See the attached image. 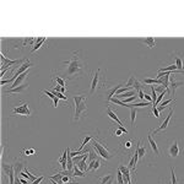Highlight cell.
Wrapping results in <instances>:
<instances>
[{"label":"cell","mask_w":184,"mask_h":184,"mask_svg":"<svg viewBox=\"0 0 184 184\" xmlns=\"http://www.w3.org/2000/svg\"><path fill=\"white\" fill-rule=\"evenodd\" d=\"M63 65H65L64 70H63V77L64 80H74L76 77H81L86 71V60L82 58L81 55V52L76 50V52H72L71 57L69 60H65L63 61Z\"/></svg>","instance_id":"cell-1"},{"label":"cell","mask_w":184,"mask_h":184,"mask_svg":"<svg viewBox=\"0 0 184 184\" xmlns=\"http://www.w3.org/2000/svg\"><path fill=\"white\" fill-rule=\"evenodd\" d=\"M75 102V113H74V121H79L80 118L82 117V114L87 112V106H86V96L84 94H75L74 96Z\"/></svg>","instance_id":"cell-2"},{"label":"cell","mask_w":184,"mask_h":184,"mask_svg":"<svg viewBox=\"0 0 184 184\" xmlns=\"http://www.w3.org/2000/svg\"><path fill=\"white\" fill-rule=\"evenodd\" d=\"M92 147L96 150V152H97L103 160L108 161V160L113 158L114 155H112L109 151H108V146L104 145V144H102V142H99V140H98L97 138H93V139H92Z\"/></svg>","instance_id":"cell-3"},{"label":"cell","mask_w":184,"mask_h":184,"mask_svg":"<svg viewBox=\"0 0 184 184\" xmlns=\"http://www.w3.org/2000/svg\"><path fill=\"white\" fill-rule=\"evenodd\" d=\"M180 152H182V151H180L178 140H173L172 144L169 145V148H168V155H169V157H172V158L178 157V156L180 155Z\"/></svg>","instance_id":"cell-4"},{"label":"cell","mask_w":184,"mask_h":184,"mask_svg":"<svg viewBox=\"0 0 184 184\" xmlns=\"http://www.w3.org/2000/svg\"><path fill=\"white\" fill-rule=\"evenodd\" d=\"M101 84V75H99V69H97L96 74L93 75V79L91 81V87H90V93H94L96 90L99 87Z\"/></svg>","instance_id":"cell-5"},{"label":"cell","mask_w":184,"mask_h":184,"mask_svg":"<svg viewBox=\"0 0 184 184\" xmlns=\"http://www.w3.org/2000/svg\"><path fill=\"white\" fill-rule=\"evenodd\" d=\"M12 112L15 114H21V115H26L28 117L31 115V111H30V107H28V103H22L20 107H15L12 109Z\"/></svg>","instance_id":"cell-6"},{"label":"cell","mask_w":184,"mask_h":184,"mask_svg":"<svg viewBox=\"0 0 184 184\" xmlns=\"http://www.w3.org/2000/svg\"><path fill=\"white\" fill-rule=\"evenodd\" d=\"M118 169L123 173L124 177V182H126V184H131V174H130V168L124 166V165H119Z\"/></svg>","instance_id":"cell-7"},{"label":"cell","mask_w":184,"mask_h":184,"mask_svg":"<svg viewBox=\"0 0 184 184\" xmlns=\"http://www.w3.org/2000/svg\"><path fill=\"white\" fill-rule=\"evenodd\" d=\"M173 111H174V107H172L171 109H169V113H168V115H167V118L162 121V124L157 128V129H155L153 130V133L155 134H157L158 131H162V130H165V129L168 126V124H169V120H171V117H172V114H173Z\"/></svg>","instance_id":"cell-8"},{"label":"cell","mask_w":184,"mask_h":184,"mask_svg":"<svg viewBox=\"0 0 184 184\" xmlns=\"http://www.w3.org/2000/svg\"><path fill=\"white\" fill-rule=\"evenodd\" d=\"M1 60H3V64H1V69L3 67H10V66H12V65H16V64H21L22 61H25V60H10L9 58H6L4 54L1 53Z\"/></svg>","instance_id":"cell-9"},{"label":"cell","mask_w":184,"mask_h":184,"mask_svg":"<svg viewBox=\"0 0 184 184\" xmlns=\"http://www.w3.org/2000/svg\"><path fill=\"white\" fill-rule=\"evenodd\" d=\"M12 166H13V171H15V175H16V177H18L20 174H21V172L26 168V167H25L26 165H25V162H23L22 160H17Z\"/></svg>","instance_id":"cell-10"},{"label":"cell","mask_w":184,"mask_h":184,"mask_svg":"<svg viewBox=\"0 0 184 184\" xmlns=\"http://www.w3.org/2000/svg\"><path fill=\"white\" fill-rule=\"evenodd\" d=\"M26 88H28V84H22V85H20L15 88H8V90L5 91L6 94H11V93H22Z\"/></svg>","instance_id":"cell-11"},{"label":"cell","mask_w":184,"mask_h":184,"mask_svg":"<svg viewBox=\"0 0 184 184\" xmlns=\"http://www.w3.org/2000/svg\"><path fill=\"white\" fill-rule=\"evenodd\" d=\"M28 75H30V71L28 70H27L26 72H23L22 75H20V76L15 80V81H13V82L11 84V86H10V88H15V87H17V86H20V85H22V82H23V80L27 77V76H28Z\"/></svg>","instance_id":"cell-12"},{"label":"cell","mask_w":184,"mask_h":184,"mask_svg":"<svg viewBox=\"0 0 184 184\" xmlns=\"http://www.w3.org/2000/svg\"><path fill=\"white\" fill-rule=\"evenodd\" d=\"M147 141H148V144H150V146H151V148H152V151L155 152V155H160V148H158V146H157V142H156L153 139H152V134L150 133L148 135H147Z\"/></svg>","instance_id":"cell-13"},{"label":"cell","mask_w":184,"mask_h":184,"mask_svg":"<svg viewBox=\"0 0 184 184\" xmlns=\"http://www.w3.org/2000/svg\"><path fill=\"white\" fill-rule=\"evenodd\" d=\"M184 85L182 81H177L175 79H171L169 80V88H171V93H172V96H174L175 94V91H177V88H178L179 86Z\"/></svg>","instance_id":"cell-14"},{"label":"cell","mask_w":184,"mask_h":184,"mask_svg":"<svg viewBox=\"0 0 184 184\" xmlns=\"http://www.w3.org/2000/svg\"><path fill=\"white\" fill-rule=\"evenodd\" d=\"M45 40H47L45 37H39V38H37V42L33 44V47L31 48V52H30V53H35L36 50H38L40 47H42V45L45 43Z\"/></svg>","instance_id":"cell-15"},{"label":"cell","mask_w":184,"mask_h":184,"mask_svg":"<svg viewBox=\"0 0 184 184\" xmlns=\"http://www.w3.org/2000/svg\"><path fill=\"white\" fill-rule=\"evenodd\" d=\"M43 93L44 94H47V96H48L52 101H53V107L54 108H57V106H58V103H59V98L55 96V94H54L52 91H48V90H44L43 91Z\"/></svg>","instance_id":"cell-16"},{"label":"cell","mask_w":184,"mask_h":184,"mask_svg":"<svg viewBox=\"0 0 184 184\" xmlns=\"http://www.w3.org/2000/svg\"><path fill=\"white\" fill-rule=\"evenodd\" d=\"M140 42L146 44L150 49H152V48H155V47H156V40L152 37H147V38H144V39H140Z\"/></svg>","instance_id":"cell-17"},{"label":"cell","mask_w":184,"mask_h":184,"mask_svg":"<svg viewBox=\"0 0 184 184\" xmlns=\"http://www.w3.org/2000/svg\"><path fill=\"white\" fill-rule=\"evenodd\" d=\"M142 84L147 85V86H151V85H162V81L158 79H151V77H145L142 80Z\"/></svg>","instance_id":"cell-18"},{"label":"cell","mask_w":184,"mask_h":184,"mask_svg":"<svg viewBox=\"0 0 184 184\" xmlns=\"http://www.w3.org/2000/svg\"><path fill=\"white\" fill-rule=\"evenodd\" d=\"M107 114L109 115V117H111V118H112V119H113L115 123H118V125H119V126H123V123H121V120H120V119L117 117V114H115V112H113V111L109 107H107Z\"/></svg>","instance_id":"cell-19"},{"label":"cell","mask_w":184,"mask_h":184,"mask_svg":"<svg viewBox=\"0 0 184 184\" xmlns=\"http://www.w3.org/2000/svg\"><path fill=\"white\" fill-rule=\"evenodd\" d=\"M135 94H136V91H135V90H131V91L124 92V93L119 94V96H115V97H117V98H119V99H125V98H129V97H133V96H135Z\"/></svg>","instance_id":"cell-20"},{"label":"cell","mask_w":184,"mask_h":184,"mask_svg":"<svg viewBox=\"0 0 184 184\" xmlns=\"http://www.w3.org/2000/svg\"><path fill=\"white\" fill-rule=\"evenodd\" d=\"M87 157H88V155L86 156L85 158H82L79 163H77V167H79V169L80 171H82V172H86V168H87V166H86V163H87Z\"/></svg>","instance_id":"cell-21"},{"label":"cell","mask_w":184,"mask_h":184,"mask_svg":"<svg viewBox=\"0 0 184 184\" xmlns=\"http://www.w3.org/2000/svg\"><path fill=\"white\" fill-rule=\"evenodd\" d=\"M136 114H138V108H130V121H131V126H135V119H136Z\"/></svg>","instance_id":"cell-22"},{"label":"cell","mask_w":184,"mask_h":184,"mask_svg":"<svg viewBox=\"0 0 184 184\" xmlns=\"http://www.w3.org/2000/svg\"><path fill=\"white\" fill-rule=\"evenodd\" d=\"M174 60H175V65L177 67H178L179 71H184V67H183V60L177 55V54H174Z\"/></svg>","instance_id":"cell-23"},{"label":"cell","mask_w":184,"mask_h":184,"mask_svg":"<svg viewBox=\"0 0 184 184\" xmlns=\"http://www.w3.org/2000/svg\"><path fill=\"white\" fill-rule=\"evenodd\" d=\"M86 175L87 174H85V172H82V171H80V169H79L77 165L74 166V177H82V178H85Z\"/></svg>","instance_id":"cell-24"},{"label":"cell","mask_w":184,"mask_h":184,"mask_svg":"<svg viewBox=\"0 0 184 184\" xmlns=\"http://www.w3.org/2000/svg\"><path fill=\"white\" fill-rule=\"evenodd\" d=\"M172 102H173V98H169V99H167V101H165V102H162V103L160 104V107H157L158 112H162L163 109H166L167 106H168L169 103H172Z\"/></svg>","instance_id":"cell-25"},{"label":"cell","mask_w":184,"mask_h":184,"mask_svg":"<svg viewBox=\"0 0 184 184\" xmlns=\"http://www.w3.org/2000/svg\"><path fill=\"white\" fill-rule=\"evenodd\" d=\"M109 103H114V104H118V106H121V107H126V106H128L126 103H124V102L120 101V99L117 98V97H112L111 101H109Z\"/></svg>","instance_id":"cell-26"},{"label":"cell","mask_w":184,"mask_h":184,"mask_svg":"<svg viewBox=\"0 0 184 184\" xmlns=\"http://www.w3.org/2000/svg\"><path fill=\"white\" fill-rule=\"evenodd\" d=\"M92 139H93V138H92V136H91V135H87V136H86V138H85V139L82 140V142H81V145H80V147L77 148V150H79V151H82V150H84V147H85V145H87V142H88V141H90V140H92Z\"/></svg>","instance_id":"cell-27"},{"label":"cell","mask_w":184,"mask_h":184,"mask_svg":"<svg viewBox=\"0 0 184 184\" xmlns=\"http://www.w3.org/2000/svg\"><path fill=\"white\" fill-rule=\"evenodd\" d=\"M54 79H55V81H57L58 85H60L61 87H65V88H66V82H65V80L61 77V76H59V75H55V76H54Z\"/></svg>","instance_id":"cell-28"},{"label":"cell","mask_w":184,"mask_h":184,"mask_svg":"<svg viewBox=\"0 0 184 184\" xmlns=\"http://www.w3.org/2000/svg\"><path fill=\"white\" fill-rule=\"evenodd\" d=\"M145 155H146V147L142 146L141 142H140V145H139V158L145 157Z\"/></svg>","instance_id":"cell-29"},{"label":"cell","mask_w":184,"mask_h":184,"mask_svg":"<svg viewBox=\"0 0 184 184\" xmlns=\"http://www.w3.org/2000/svg\"><path fill=\"white\" fill-rule=\"evenodd\" d=\"M166 93H168V94H169V92H168V91H163V92H161V93H160V96L157 97V101H156V103L153 104L155 107H157V106L160 104V102L163 99V97H165V94H166Z\"/></svg>","instance_id":"cell-30"},{"label":"cell","mask_w":184,"mask_h":184,"mask_svg":"<svg viewBox=\"0 0 184 184\" xmlns=\"http://www.w3.org/2000/svg\"><path fill=\"white\" fill-rule=\"evenodd\" d=\"M150 88H151V98H152V103L155 104L156 101H157V94H156V91H155V87L151 85L150 86Z\"/></svg>","instance_id":"cell-31"},{"label":"cell","mask_w":184,"mask_h":184,"mask_svg":"<svg viewBox=\"0 0 184 184\" xmlns=\"http://www.w3.org/2000/svg\"><path fill=\"white\" fill-rule=\"evenodd\" d=\"M117 182L118 184H124V177H123V173L119 171H117Z\"/></svg>","instance_id":"cell-32"},{"label":"cell","mask_w":184,"mask_h":184,"mask_svg":"<svg viewBox=\"0 0 184 184\" xmlns=\"http://www.w3.org/2000/svg\"><path fill=\"white\" fill-rule=\"evenodd\" d=\"M112 174H107V175H104V177H102V178H99V184H106L108 180H109L111 178H112Z\"/></svg>","instance_id":"cell-33"},{"label":"cell","mask_w":184,"mask_h":184,"mask_svg":"<svg viewBox=\"0 0 184 184\" xmlns=\"http://www.w3.org/2000/svg\"><path fill=\"white\" fill-rule=\"evenodd\" d=\"M135 77L134 76H129V80H128V82L125 84V86H128V87H133L134 86V84H135Z\"/></svg>","instance_id":"cell-34"},{"label":"cell","mask_w":184,"mask_h":184,"mask_svg":"<svg viewBox=\"0 0 184 184\" xmlns=\"http://www.w3.org/2000/svg\"><path fill=\"white\" fill-rule=\"evenodd\" d=\"M102 167V162L98 160V158H96L94 160V166H93V171H97V169H99Z\"/></svg>","instance_id":"cell-35"},{"label":"cell","mask_w":184,"mask_h":184,"mask_svg":"<svg viewBox=\"0 0 184 184\" xmlns=\"http://www.w3.org/2000/svg\"><path fill=\"white\" fill-rule=\"evenodd\" d=\"M53 93L55 94V96H57L59 99H63V101H66V102H67V97H66V96H64V94L61 93V92H53Z\"/></svg>","instance_id":"cell-36"},{"label":"cell","mask_w":184,"mask_h":184,"mask_svg":"<svg viewBox=\"0 0 184 184\" xmlns=\"http://www.w3.org/2000/svg\"><path fill=\"white\" fill-rule=\"evenodd\" d=\"M171 174H172V183H171V184H177V183H178V180H177V177H175L174 168H173V167L171 168Z\"/></svg>","instance_id":"cell-37"},{"label":"cell","mask_w":184,"mask_h":184,"mask_svg":"<svg viewBox=\"0 0 184 184\" xmlns=\"http://www.w3.org/2000/svg\"><path fill=\"white\" fill-rule=\"evenodd\" d=\"M152 113L155 114V117H156V118H160V112H158V109H157V107L152 106Z\"/></svg>","instance_id":"cell-38"},{"label":"cell","mask_w":184,"mask_h":184,"mask_svg":"<svg viewBox=\"0 0 184 184\" xmlns=\"http://www.w3.org/2000/svg\"><path fill=\"white\" fill-rule=\"evenodd\" d=\"M23 153H25L26 156H30V155H35V153H36V151H35L33 148H30V150H25Z\"/></svg>","instance_id":"cell-39"},{"label":"cell","mask_w":184,"mask_h":184,"mask_svg":"<svg viewBox=\"0 0 184 184\" xmlns=\"http://www.w3.org/2000/svg\"><path fill=\"white\" fill-rule=\"evenodd\" d=\"M135 99H136V96H133V97L125 98V99H124V103H126V104H128V103H133V102H134Z\"/></svg>","instance_id":"cell-40"},{"label":"cell","mask_w":184,"mask_h":184,"mask_svg":"<svg viewBox=\"0 0 184 184\" xmlns=\"http://www.w3.org/2000/svg\"><path fill=\"white\" fill-rule=\"evenodd\" d=\"M131 146H133V142H131L130 140H128V141H124V147H125L126 150L131 148Z\"/></svg>","instance_id":"cell-41"},{"label":"cell","mask_w":184,"mask_h":184,"mask_svg":"<svg viewBox=\"0 0 184 184\" xmlns=\"http://www.w3.org/2000/svg\"><path fill=\"white\" fill-rule=\"evenodd\" d=\"M43 180H44V177H43V175H40V177H38V178H37L35 182H33L32 184H40Z\"/></svg>","instance_id":"cell-42"},{"label":"cell","mask_w":184,"mask_h":184,"mask_svg":"<svg viewBox=\"0 0 184 184\" xmlns=\"http://www.w3.org/2000/svg\"><path fill=\"white\" fill-rule=\"evenodd\" d=\"M69 182H70L69 175H63V177H61V184H63V183H69Z\"/></svg>","instance_id":"cell-43"},{"label":"cell","mask_w":184,"mask_h":184,"mask_svg":"<svg viewBox=\"0 0 184 184\" xmlns=\"http://www.w3.org/2000/svg\"><path fill=\"white\" fill-rule=\"evenodd\" d=\"M138 93H139V98H140L141 101H144V98H145V93H146V92H144V90H140V91H138Z\"/></svg>","instance_id":"cell-44"},{"label":"cell","mask_w":184,"mask_h":184,"mask_svg":"<svg viewBox=\"0 0 184 184\" xmlns=\"http://www.w3.org/2000/svg\"><path fill=\"white\" fill-rule=\"evenodd\" d=\"M121 134H123V131L120 130L119 128H117V129H115V130L113 131V135H114V136H121Z\"/></svg>","instance_id":"cell-45"},{"label":"cell","mask_w":184,"mask_h":184,"mask_svg":"<svg viewBox=\"0 0 184 184\" xmlns=\"http://www.w3.org/2000/svg\"><path fill=\"white\" fill-rule=\"evenodd\" d=\"M18 179H20V182H21V184H28L30 183V180L23 178V177H18Z\"/></svg>","instance_id":"cell-46"},{"label":"cell","mask_w":184,"mask_h":184,"mask_svg":"<svg viewBox=\"0 0 184 184\" xmlns=\"http://www.w3.org/2000/svg\"><path fill=\"white\" fill-rule=\"evenodd\" d=\"M119 129H120V130L123 131V133H125V134H129V131H128V129L126 128H124V126H118Z\"/></svg>","instance_id":"cell-47"},{"label":"cell","mask_w":184,"mask_h":184,"mask_svg":"<svg viewBox=\"0 0 184 184\" xmlns=\"http://www.w3.org/2000/svg\"><path fill=\"white\" fill-rule=\"evenodd\" d=\"M113 179H114V177H112V178H111L109 180H108V182H107L106 184H113Z\"/></svg>","instance_id":"cell-48"},{"label":"cell","mask_w":184,"mask_h":184,"mask_svg":"<svg viewBox=\"0 0 184 184\" xmlns=\"http://www.w3.org/2000/svg\"><path fill=\"white\" fill-rule=\"evenodd\" d=\"M63 184H79V183H76V182H69V183H63Z\"/></svg>","instance_id":"cell-49"}]
</instances>
